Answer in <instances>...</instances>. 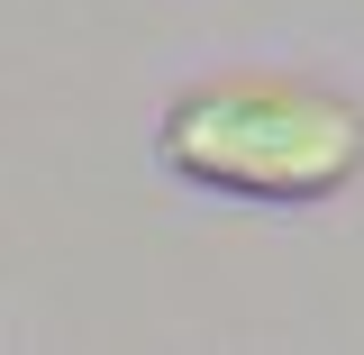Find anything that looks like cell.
<instances>
[{
	"label": "cell",
	"mask_w": 364,
	"mask_h": 355,
	"mask_svg": "<svg viewBox=\"0 0 364 355\" xmlns=\"http://www.w3.org/2000/svg\"><path fill=\"white\" fill-rule=\"evenodd\" d=\"M155 155L237 201H328L364 164V110L310 83H210L164 110Z\"/></svg>",
	"instance_id": "cell-1"
}]
</instances>
